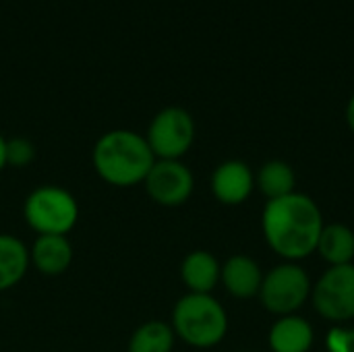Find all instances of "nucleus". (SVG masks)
Instances as JSON below:
<instances>
[{"mask_svg":"<svg viewBox=\"0 0 354 352\" xmlns=\"http://www.w3.org/2000/svg\"><path fill=\"white\" fill-rule=\"evenodd\" d=\"M261 228L268 245L280 257L299 261L317 249L324 218L311 197L295 191L286 197L268 201L261 216Z\"/></svg>","mask_w":354,"mask_h":352,"instance_id":"obj_1","label":"nucleus"},{"mask_svg":"<svg viewBox=\"0 0 354 352\" xmlns=\"http://www.w3.org/2000/svg\"><path fill=\"white\" fill-rule=\"evenodd\" d=\"M153 162L156 156L145 135L131 129H112L104 133L91 149L95 174L116 189L143 185Z\"/></svg>","mask_w":354,"mask_h":352,"instance_id":"obj_2","label":"nucleus"},{"mask_svg":"<svg viewBox=\"0 0 354 352\" xmlns=\"http://www.w3.org/2000/svg\"><path fill=\"white\" fill-rule=\"evenodd\" d=\"M174 336L193 349H212L226 338L228 315L212 295L187 293L172 309Z\"/></svg>","mask_w":354,"mask_h":352,"instance_id":"obj_3","label":"nucleus"},{"mask_svg":"<svg viewBox=\"0 0 354 352\" xmlns=\"http://www.w3.org/2000/svg\"><path fill=\"white\" fill-rule=\"evenodd\" d=\"M79 203L75 195L58 185L35 187L23 203L25 224L39 234L66 237L79 222Z\"/></svg>","mask_w":354,"mask_h":352,"instance_id":"obj_4","label":"nucleus"},{"mask_svg":"<svg viewBox=\"0 0 354 352\" xmlns=\"http://www.w3.org/2000/svg\"><path fill=\"white\" fill-rule=\"evenodd\" d=\"M156 160H180L195 141V120L178 106L160 110L145 133Z\"/></svg>","mask_w":354,"mask_h":352,"instance_id":"obj_5","label":"nucleus"},{"mask_svg":"<svg viewBox=\"0 0 354 352\" xmlns=\"http://www.w3.org/2000/svg\"><path fill=\"white\" fill-rule=\"evenodd\" d=\"M311 295V280L309 274L288 261L274 268L270 274L263 276V284L259 290V299L270 313L276 315H292L297 309L305 305Z\"/></svg>","mask_w":354,"mask_h":352,"instance_id":"obj_6","label":"nucleus"},{"mask_svg":"<svg viewBox=\"0 0 354 352\" xmlns=\"http://www.w3.org/2000/svg\"><path fill=\"white\" fill-rule=\"evenodd\" d=\"M317 313L330 322L354 319V266L330 268L311 288Z\"/></svg>","mask_w":354,"mask_h":352,"instance_id":"obj_7","label":"nucleus"},{"mask_svg":"<svg viewBox=\"0 0 354 352\" xmlns=\"http://www.w3.org/2000/svg\"><path fill=\"white\" fill-rule=\"evenodd\" d=\"M143 187L153 203L162 207H178L193 195L195 178L183 160H156Z\"/></svg>","mask_w":354,"mask_h":352,"instance_id":"obj_8","label":"nucleus"},{"mask_svg":"<svg viewBox=\"0 0 354 352\" xmlns=\"http://www.w3.org/2000/svg\"><path fill=\"white\" fill-rule=\"evenodd\" d=\"M255 187L251 168L241 160L222 162L212 174V193L224 205H241L249 199Z\"/></svg>","mask_w":354,"mask_h":352,"instance_id":"obj_9","label":"nucleus"},{"mask_svg":"<svg viewBox=\"0 0 354 352\" xmlns=\"http://www.w3.org/2000/svg\"><path fill=\"white\" fill-rule=\"evenodd\" d=\"M29 261L44 276H60L73 263V245L60 234H39L29 247Z\"/></svg>","mask_w":354,"mask_h":352,"instance_id":"obj_10","label":"nucleus"},{"mask_svg":"<svg viewBox=\"0 0 354 352\" xmlns=\"http://www.w3.org/2000/svg\"><path fill=\"white\" fill-rule=\"evenodd\" d=\"M220 282L234 299H253L261 290L263 274L255 259L247 255H232L222 266Z\"/></svg>","mask_w":354,"mask_h":352,"instance_id":"obj_11","label":"nucleus"},{"mask_svg":"<svg viewBox=\"0 0 354 352\" xmlns=\"http://www.w3.org/2000/svg\"><path fill=\"white\" fill-rule=\"evenodd\" d=\"M222 274L220 261L209 251H191L180 263V278L189 293L212 295Z\"/></svg>","mask_w":354,"mask_h":352,"instance_id":"obj_12","label":"nucleus"},{"mask_svg":"<svg viewBox=\"0 0 354 352\" xmlns=\"http://www.w3.org/2000/svg\"><path fill=\"white\" fill-rule=\"evenodd\" d=\"M29 268V247L21 239L0 232V293L21 284Z\"/></svg>","mask_w":354,"mask_h":352,"instance_id":"obj_13","label":"nucleus"},{"mask_svg":"<svg viewBox=\"0 0 354 352\" xmlns=\"http://www.w3.org/2000/svg\"><path fill=\"white\" fill-rule=\"evenodd\" d=\"M313 338L315 334L307 319L284 315L270 330V349L274 352H309Z\"/></svg>","mask_w":354,"mask_h":352,"instance_id":"obj_14","label":"nucleus"},{"mask_svg":"<svg viewBox=\"0 0 354 352\" xmlns=\"http://www.w3.org/2000/svg\"><path fill=\"white\" fill-rule=\"evenodd\" d=\"M315 251L332 268L348 266L354 259V232L344 224H328L319 234Z\"/></svg>","mask_w":354,"mask_h":352,"instance_id":"obj_15","label":"nucleus"},{"mask_svg":"<svg viewBox=\"0 0 354 352\" xmlns=\"http://www.w3.org/2000/svg\"><path fill=\"white\" fill-rule=\"evenodd\" d=\"M174 342L176 336L170 324L149 319L131 334L127 352H172Z\"/></svg>","mask_w":354,"mask_h":352,"instance_id":"obj_16","label":"nucleus"},{"mask_svg":"<svg viewBox=\"0 0 354 352\" xmlns=\"http://www.w3.org/2000/svg\"><path fill=\"white\" fill-rule=\"evenodd\" d=\"M295 183H297L295 170L290 168V164L282 160L266 162L257 174V187L268 197V201L295 193Z\"/></svg>","mask_w":354,"mask_h":352,"instance_id":"obj_17","label":"nucleus"},{"mask_svg":"<svg viewBox=\"0 0 354 352\" xmlns=\"http://www.w3.org/2000/svg\"><path fill=\"white\" fill-rule=\"evenodd\" d=\"M35 160V145L25 137L6 139V166L27 168Z\"/></svg>","mask_w":354,"mask_h":352,"instance_id":"obj_18","label":"nucleus"},{"mask_svg":"<svg viewBox=\"0 0 354 352\" xmlns=\"http://www.w3.org/2000/svg\"><path fill=\"white\" fill-rule=\"evenodd\" d=\"M326 346L330 352H354V328H332L326 338Z\"/></svg>","mask_w":354,"mask_h":352,"instance_id":"obj_19","label":"nucleus"},{"mask_svg":"<svg viewBox=\"0 0 354 352\" xmlns=\"http://www.w3.org/2000/svg\"><path fill=\"white\" fill-rule=\"evenodd\" d=\"M346 122L354 133V95L348 100V106H346Z\"/></svg>","mask_w":354,"mask_h":352,"instance_id":"obj_20","label":"nucleus"},{"mask_svg":"<svg viewBox=\"0 0 354 352\" xmlns=\"http://www.w3.org/2000/svg\"><path fill=\"white\" fill-rule=\"evenodd\" d=\"M6 168V139L0 135V172Z\"/></svg>","mask_w":354,"mask_h":352,"instance_id":"obj_21","label":"nucleus"}]
</instances>
